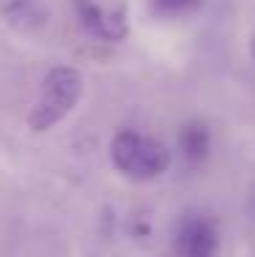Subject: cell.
Here are the masks:
<instances>
[{
	"instance_id": "1",
	"label": "cell",
	"mask_w": 255,
	"mask_h": 257,
	"mask_svg": "<svg viewBox=\"0 0 255 257\" xmlns=\"http://www.w3.org/2000/svg\"><path fill=\"white\" fill-rule=\"evenodd\" d=\"M110 159L118 173L135 181L159 178L170 164V151L148 134L121 128L110 143Z\"/></svg>"
},
{
	"instance_id": "2",
	"label": "cell",
	"mask_w": 255,
	"mask_h": 257,
	"mask_svg": "<svg viewBox=\"0 0 255 257\" xmlns=\"http://www.w3.org/2000/svg\"><path fill=\"white\" fill-rule=\"evenodd\" d=\"M80 90H82V82H80V74L74 69H66V66L52 69L47 74V79L41 82L39 101H36L33 112H30V126L36 132H44L52 123H58L77 104Z\"/></svg>"
},
{
	"instance_id": "3",
	"label": "cell",
	"mask_w": 255,
	"mask_h": 257,
	"mask_svg": "<svg viewBox=\"0 0 255 257\" xmlns=\"http://www.w3.org/2000/svg\"><path fill=\"white\" fill-rule=\"evenodd\" d=\"M74 14L80 25L99 41H124L126 11L113 0H74Z\"/></svg>"
},
{
	"instance_id": "4",
	"label": "cell",
	"mask_w": 255,
	"mask_h": 257,
	"mask_svg": "<svg viewBox=\"0 0 255 257\" xmlns=\"http://www.w3.org/2000/svg\"><path fill=\"white\" fill-rule=\"evenodd\" d=\"M173 249L176 257H217L220 227L206 213H187L176 227Z\"/></svg>"
},
{
	"instance_id": "5",
	"label": "cell",
	"mask_w": 255,
	"mask_h": 257,
	"mask_svg": "<svg viewBox=\"0 0 255 257\" xmlns=\"http://www.w3.org/2000/svg\"><path fill=\"white\" fill-rule=\"evenodd\" d=\"M179 151L181 156H184L187 164H200L206 162L211 154V134L206 123H200V120H190V123L181 126L179 132Z\"/></svg>"
},
{
	"instance_id": "6",
	"label": "cell",
	"mask_w": 255,
	"mask_h": 257,
	"mask_svg": "<svg viewBox=\"0 0 255 257\" xmlns=\"http://www.w3.org/2000/svg\"><path fill=\"white\" fill-rule=\"evenodd\" d=\"M3 14L14 25H22V28H36L44 22V9H41L39 0H9L3 6Z\"/></svg>"
},
{
	"instance_id": "7",
	"label": "cell",
	"mask_w": 255,
	"mask_h": 257,
	"mask_svg": "<svg viewBox=\"0 0 255 257\" xmlns=\"http://www.w3.org/2000/svg\"><path fill=\"white\" fill-rule=\"evenodd\" d=\"M154 3V11L162 17H181L187 11L198 9L200 0H151Z\"/></svg>"
},
{
	"instance_id": "8",
	"label": "cell",
	"mask_w": 255,
	"mask_h": 257,
	"mask_svg": "<svg viewBox=\"0 0 255 257\" xmlns=\"http://www.w3.org/2000/svg\"><path fill=\"white\" fill-rule=\"evenodd\" d=\"M252 52H255V39H252Z\"/></svg>"
}]
</instances>
